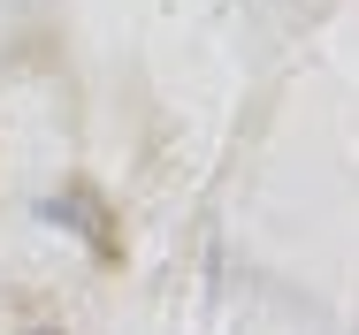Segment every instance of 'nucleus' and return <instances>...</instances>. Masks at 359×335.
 <instances>
[{
	"mask_svg": "<svg viewBox=\"0 0 359 335\" xmlns=\"http://www.w3.org/2000/svg\"><path fill=\"white\" fill-rule=\"evenodd\" d=\"M31 335H62V328H31Z\"/></svg>",
	"mask_w": 359,
	"mask_h": 335,
	"instance_id": "f257e3e1",
	"label": "nucleus"
}]
</instances>
